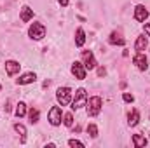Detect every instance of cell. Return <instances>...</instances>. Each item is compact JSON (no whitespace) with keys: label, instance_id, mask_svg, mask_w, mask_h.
Here are the masks:
<instances>
[{"label":"cell","instance_id":"obj_1","mask_svg":"<svg viewBox=\"0 0 150 148\" xmlns=\"http://www.w3.org/2000/svg\"><path fill=\"white\" fill-rule=\"evenodd\" d=\"M101 106H103V101H101L100 96H93V98H89L87 103H86L87 115H89V117H96V115L101 111Z\"/></svg>","mask_w":150,"mask_h":148},{"label":"cell","instance_id":"obj_2","mask_svg":"<svg viewBox=\"0 0 150 148\" xmlns=\"http://www.w3.org/2000/svg\"><path fill=\"white\" fill-rule=\"evenodd\" d=\"M56 99H58V103L61 106L70 105L72 103V91H70V87H59L56 91Z\"/></svg>","mask_w":150,"mask_h":148},{"label":"cell","instance_id":"obj_3","mask_svg":"<svg viewBox=\"0 0 150 148\" xmlns=\"http://www.w3.org/2000/svg\"><path fill=\"white\" fill-rule=\"evenodd\" d=\"M86 103H87V92H86V89L80 87V89L75 91V98L72 101V110H79V108L86 106Z\"/></svg>","mask_w":150,"mask_h":148},{"label":"cell","instance_id":"obj_4","mask_svg":"<svg viewBox=\"0 0 150 148\" xmlns=\"http://www.w3.org/2000/svg\"><path fill=\"white\" fill-rule=\"evenodd\" d=\"M28 35L33 38V40H42L45 37V26L42 23H33L28 30Z\"/></svg>","mask_w":150,"mask_h":148},{"label":"cell","instance_id":"obj_5","mask_svg":"<svg viewBox=\"0 0 150 148\" xmlns=\"http://www.w3.org/2000/svg\"><path fill=\"white\" fill-rule=\"evenodd\" d=\"M61 117H63V113H61V108L59 106H52L51 110H49V124L51 125H59L61 124Z\"/></svg>","mask_w":150,"mask_h":148},{"label":"cell","instance_id":"obj_6","mask_svg":"<svg viewBox=\"0 0 150 148\" xmlns=\"http://www.w3.org/2000/svg\"><path fill=\"white\" fill-rule=\"evenodd\" d=\"M82 59H84L86 70H94L96 68V59H94V54L91 51H84L82 52Z\"/></svg>","mask_w":150,"mask_h":148},{"label":"cell","instance_id":"obj_7","mask_svg":"<svg viewBox=\"0 0 150 148\" xmlns=\"http://www.w3.org/2000/svg\"><path fill=\"white\" fill-rule=\"evenodd\" d=\"M133 63L136 65V68L138 70H142V72H145L147 68H149V61H147V58H145V54L143 52H138L134 58H133Z\"/></svg>","mask_w":150,"mask_h":148},{"label":"cell","instance_id":"obj_8","mask_svg":"<svg viewBox=\"0 0 150 148\" xmlns=\"http://www.w3.org/2000/svg\"><path fill=\"white\" fill-rule=\"evenodd\" d=\"M72 73H74V77L77 80H84L86 78V66L82 63L75 61L74 65H72Z\"/></svg>","mask_w":150,"mask_h":148},{"label":"cell","instance_id":"obj_9","mask_svg":"<svg viewBox=\"0 0 150 148\" xmlns=\"http://www.w3.org/2000/svg\"><path fill=\"white\" fill-rule=\"evenodd\" d=\"M147 18H149V11H147V7L142 5V4L136 5V7H134V19L142 23V21H145Z\"/></svg>","mask_w":150,"mask_h":148},{"label":"cell","instance_id":"obj_10","mask_svg":"<svg viewBox=\"0 0 150 148\" xmlns=\"http://www.w3.org/2000/svg\"><path fill=\"white\" fill-rule=\"evenodd\" d=\"M19 70H21V65H19L18 61H12V59H11V61H7V63H5V72H7L9 77L19 73Z\"/></svg>","mask_w":150,"mask_h":148},{"label":"cell","instance_id":"obj_11","mask_svg":"<svg viewBox=\"0 0 150 148\" xmlns=\"http://www.w3.org/2000/svg\"><path fill=\"white\" fill-rule=\"evenodd\" d=\"M147 45H149V40L145 35H140V37L136 38V44H134V49L138 51V52H143L145 49H147Z\"/></svg>","mask_w":150,"mask_h":148},{"label":"cell","instance_id":"obj_12","mask_svg":"<svg viewBox=\"0 0 150 148\" xmlns=\"http://www.w3.org/2000/svg\"><path fill=\"white\" fill-rule=\"evenodd\" d=\"M35 78H37V75L30 72V73L21 75V77L18 78V84H19V85H26V84H32V82H35Z\"/></svg>","mask_w":150,"mask_h":148},{"label":"cell","instance_id":"obj_13","mask_svg":"<svg viewBox=\"0 0 150 148\" xmlns=\"http://www.w3.org/2000/svg\"><path fill=\"white\" fill-rule=\"evenodd\" d=\"M32 18H33V9H30L28 5H25V7L21 9V21H23V23H28Z\"/></svg>","mask_w":150,"mask_h":148},{"label":"cell","instance_id":"obj_14","mask_svg":"<svg viewBox=\"0 0 150 148\" xmlns=\"http://www.w3.org/2000/svg\"><path fill=\"white\" fill-rule=\"evenodd\" d=\"M84 42H86V33H84L82 28H79V30L75 32V45H77V47H82Z\"/></svg>","mask_w":150,"mask_h":148},{"label":"cell","instance_id":"obj_15","mask_svg":"<svg viewBox=\"0 0 150 148\" xmlns=\"http://www.w3.org/2000/svg\"><path fill=\"white\" fill-rule=\"evenodd\" d=\"M129 120H127V124L131 125V127H134V125H138V122H140V111L138 110H133L129 113V117H127Z\"/></svg>","mask_w":150,"mask_h":148},{"label":"cell","instance_id":"obj_16","mask_svg":"<svg viewBox=\"0 0 150 148\" xmlns=\"http://www.w3.org/2000/svg\"><path fill=\"white\" fill-rule=\"evenodd\" d=\"M14 131L21 136V143H25V141H26V127L18 122V124H14Z\"/></svg>","mask_w":150,"mask_h":148},{"label":"cell","instance_id":"obj_17","mask_svg":"<svg viewBox=\"0 0 150 148\" xmlns=\"http://www.w3.org/2000/svg\"><path fill=\"white\" fill-rule=\"evenodd\" d=\"M133 143H134V147L136 148L147 147V140H145L142 134H133Z\"/></svg>","mask_w":150,"mask_h":148},{"label":"cell","instance_id":"obj_18","mask_svg":"<svg viewBox=\"0 0 150 148\" xmlns=\"http://www.w3.org/2000/svg\"><path fill=\"white\" fill-rule=\"evenodd\" d=\"M108 42H110L112 45H124V44H126V40H124V38L120 37L119 33H115V32H113L112 35H110V38H108Z\"/></svg>","mask_w":150,"mask_h":148},{"label":"cell","instance_id":"obj_19","mask_svg":"<svg viewBox=\"0 0 150 148\" xmlns=\"http://www.w3.org/2000/svg\"><path fill=\"white\" fill-rule=\"evenodd\" d=\"M26 115V105L21 101V103H18V106H16V117L18 118H23Z\"/></svg>","mask_w":150,"mask_h":148},{"label":"cell","instance_id":"obj_20","mask_svg":"<svg viewBox=\"0 0 150 148\" xmlns=\"http://www.w3.org/2000/svg\"><path fill=\"white\" fill-rule=\"evenodd\" d=\"M28 117H30V122H32V124H37L40 113H38L37 108H32V110H30V113H28Z\"/></svg>","mask_w":150,"mask_h":148},{"label":"cell","instance_id":"obj_21","mask_svg":"<svg viewBox=\"0 0 150 148\" xmlns=\"http://www.w3.org/2000/svg\"><path fill=\"white\" fill-rule=\"evenodd\" d=\"M63 124H65L67 127H72V125H74V115H72V113H65V115H63Z\"/></svg>","mask_w":150,"mask_h":148},{"label":"cell","instance_id":"obj_22","mask_svg":"<svg viewBox=\"0 0 150 148\" xmlns=\"http://www.w3.org/2000/svg\"><path fill=\"white\" fill-rule=\"evenodd\" d=\"M87 134H89L91 138H96V136H98V127H96L94 124H89V125H87Z\"/></svg>","mask_w":150,"mask_h":148},{"label":"cell","instance_id":"obj_23","mask_svg":"<svg viewBox=\"0 0 150 148\" xmlns=\"http://www.w3.org/2000/svg\"><path fill=\"white\" fill-rule=\"evenodd\" d=\"M122 99H124L126 103H133V101H134V96H133V94H127V92H124V94H122Z\"/></svg>","mask_w":150,"mask_h":148},{"label":"cell","instance_id":"obj_24","mask_svg":"<svg viewBox=\"0 0 150 148\" xmlns=\"http://www.w3.org/2000/svg\"><path fill=\"white\" fill-rule=\"evenodd\" d=\"M68 145H70V147H79V148H84V143H82V141H79V140H70V141H68Z\"/></svg>","mask_w":150,"mask_h":148},{"label":"cell","instance_id":"obj_25","mask_svg":"<svg viewBox=\"0 0 150 148\" xmlns=\"http://www.w3.org/2000/svg\"><path fill=\"white\" fill-rule=\"evenodd\" d=\"M143 32H145V35H147V37H150V23H145Z\"/></svg>","mask_w":150,"mask_h":148},{"label":"cell","instance_id":"obj_26","mask_svg":"<svg viewBox=\"0 0 150 148\" xmlns=\"http://www.w3.org/2000/svg\"><path fill=\"white\" fill-rule=\"evenodd\" d=\"M105 73H107V70H105V68H98V75H100V77H103Z\"/></svg>","mask_w":150,"mask_h":148},{"label":"cell","instance_id":"obj_27","mask_svg":"<svg viewBox=\"0 0 150 148\" xmlns=\"http://www.w3.org/2000/svg\"><path fill=\"white\" fill-rule=\"evenodd\" d=\"M58 2H59V4H61V5H63V7H67V5H68V2H70V0H58Z\"/></svg>","mask_w":150,"mask_h":148}]
</instances>
